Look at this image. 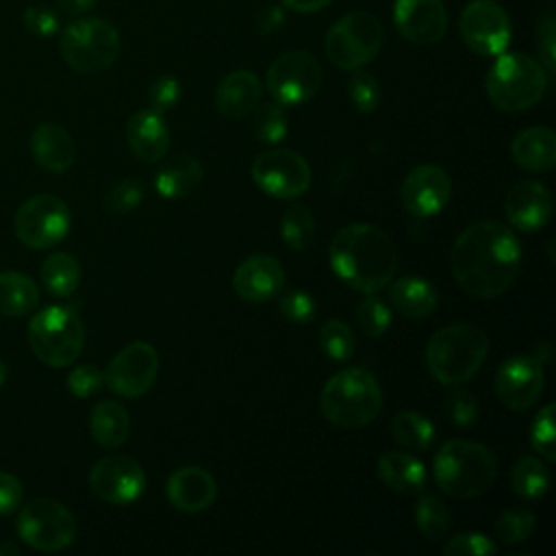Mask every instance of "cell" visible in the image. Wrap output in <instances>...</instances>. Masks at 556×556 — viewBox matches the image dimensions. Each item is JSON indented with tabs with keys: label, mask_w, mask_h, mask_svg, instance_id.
I'll return each instance as SVG.
<instances>
[{
	"label": "cell",
	"mask_w": 556,
	"mask_h": 556,
	"mask_svg": "<svg viewBox=\"0 0 556 556\" xmlns=\"http://www.w3.org/2000/svg\"><path fill=\"white\" fill-rule=\"evenodd\" d=\"M450 263L463 291L473 298H497L519 274L521 248L508 226L482 219L456 237Z\"/></svg>",
	"instance_id": "6da1fadb"
},
{
	"label": "cell",
	"mask_w": 556,
	"mask_h": 556,
	"mask_svg": "<svg viewBox=\"0 0 556 556\" xmlns=\"http://www.w3.org/2000/svg\"><path fill=\"white\" fill-rule=\"evenodd\" d=\"M328 261L332 271L352 289L378 293L395 276L397 250L382 228L358 222L334 235Z\"/></svg>",
	"instance_id": "7a4b0ae2"
},
{
	"label": "cell",
	"mask_w": 556,
	"mask_h": 556,
	"mask_svg": "<svg viewBox=\"0 0 556 556\" xmlns=\"http://www.w3.org/2000/svg\"><path fill=\"white\" fill-rule=\"evenodd\" d=\"M432 476L445 495L469 500L491 489L497 476V460L482 443L450 439L432 458Z\"/></svg>",
	"instance_id": "3957f363"
},
{
	"label": "cell",
	"mask_w": 556,
	"mask_h": 556,
	"mask_svg": "<svg viewBox=\"0 0 556 556\" xmlns=\"http://www.w3.org/2000/svg\"><path fill=\"white\" fill-rule=\"evenodd\" d=\"M489 354L486 332L467 321L437 330L426 348V365L441 384H463L476 376Z\"/></svg>",
	"instance_id": "277c9868"
},
{
	"label": "cell",
	"mask_w": 556,
	"mask_h": 556,
	"mask_svg": "<svg viewBox=\"0 0 556 556\" xmlns=\"http://www.w3.org/2000/svg\"><path fill=\"white\" fill-rule=\"evenodd\" d=\"M321 415L339 428H363L382 408V391L376 376L365 367H348L328 378L319 393Z\"/></svg>",
	"instance_id": "5b68a950"
},
{
	"label": "cell",
	"mask_w": 556,
	"mask_h": 556,
	"mask_svg": "<svg viewBox=\"0 0 556 556\" xmlns=\"http://www.w3.org/2000/svg\"><path fill=\"white\" fill-rule=\"evenodd\" d=\"M547 80L549 78L543 65L530 54L502 52L486 72L484 89L495 109L519 113L534 106L543 98Z\"/></svg>",
	"instance_id": "8992f818"
},
{
	"label": "cell",
	"mask_w": 556,
	"mask_h": 556,
	"mask_svg": "<svg viewBox=\"0 0 556 556\" xmlns=\"http://www.w3.org/2000/svg\"><path fill=\"white\" fill-rule=\"evenodd\" d=\"M28 345L48 367H67L76 363L85 345V326L80 315L65 304H52L30 317Z\"/></svg>",
	"instance_id": "52a82bcc"
},
{
	"label": "cell",
	"mask_w": 556,
	"mask_h": 556,
	"mask_svg": "<svg viewBox=\"0 0 556 556\" xmlns=\"http://www.w3.org/2000/svg\"><path fill=\"white\" fill-rule=\"evenodd\" d=\"M59 52L74 72L96 74L117 61L119 33L102 17H80L63 28Z\"/></svg>",
	"instance_id": "ba28073f"
},
{
	"label": "cell",
	"mask_w": 556,
	"mask_h": 556,
	"mask_svg": "<svg viewBox=\"0 0 556 556\" xmlns=\"http://www.w3.org/2000/svg\"><path fill=\"white\" fill-rule=\"evenodd\" d=\"M384 41L382 24L376 15L365 11H354L343 15L326 33V56L339 70H358L371 63Z\"/></svg>",
	"instance_id": "9c48e42d"
},
{
	"label": "cell",
	"mask_w": 556,
	"mask_h": 556,
	"mask_svg": "<svg viewBox=\"0 0 556 556\" xmlns=\"http://www.w3.org/2000/svg\"><path fill=\"white\" fill-rule=\"evenodd\" d=\"M15 530L17 536L37 552H61L76 539V519L61 502L37 497L22 506Z\"/></svg>",
	"instance_id": "30bf717a"
},
{
	"label": "cell",
	"mask_w": 556,
	"mask_h": 556,
	"mask_svg": "<svg viewBox=\"0 0 556 556\" xmlns=\"http://www.w3.org/2000/svg\"><path fill=\"white\" fill-rule=\"evenodd\" d=\"M72 226V213L65 200L52 193H37L20 204L13 228L17 239L35 250H46L63 241Z\"/></svg>",
	"instance_id": "8fae6325"
},
{
	"label": "cell",
	"mask_w": 556,
	"mask_h": 556,
	"mask_svg": "<svg viewBox=\"0 0 556 556\" xmlns=\"http://www.w3.org/2000/svg\"><path fill=\"white\" fill-rule=\"evenodd\" d=\"M267 89L282 106H295L311 100L321 87V65L304 50L280 54L267 70Z\"/></svg>",
	"instance_id": "7c38bea8"
},
{
	"label": "cell",
	"mask_w": 556,
	"mask_h": 556,
	"mask_svg": "<svg viewBox=\"0 0 556 556\" xmlns=\"http://www.w3.org/2000/svg\"><path fill=\"white\" fill-rule=\"evenodd\" d=\"M252 178L261 191L271 198L293 200L308 191L311 167L306 159L287 148L261 152L252 163Z\"/></svg>",
	"instance_id": "4fadbf2b"
},
{
	"label": "cell",
	"mask_w": 556,
	"mask_h": 556,
	"mask_svg": "<svg viewBox=\"0 0 556 556\" xmlns=\"http://www.w3.org/2000/svg\"><path fill=\"white\" fill-rule=\"evenodd\" d=\"M460 37L480 56H497L510 43V17L495 0H473L460 13Z\"/></svg>",
	"instance_id": "5bb4252c"
},
{
	"label": "cell",
	"mask_w": 556,
	"mask_h": 556,
	"mask_svg": "<svg viewBox=\"0 0 556 556\" xmlns=\"http://www.w3.org/2000/svg\"><path fill=\"white\" fill-rule=\"evenodd\" d=\"M159 374V354L148 341H132L122 348L104 371V384L122 397H139L150 391Z\"/></svg>",
	"instance_id": "9a60e30c"
},
{
	"label": "cell",
	"mask_w": 556,
	"mask_h": 556,
	"mask_svg": "<svg viewBox=\"0 0 556 556\" xmlns=\"http://www.w3.org/2000/svg\"><path fill=\"white\" fill-rule=\"evenodd\" d=\"M89 486L104 504L126 506L141 497L146 489V473L130 456H104L91 467Z\"/></svg>",
	"instance_id": "2e32d148"
},
{
	"label": "cell",
	"mask_w": 556,
	"mask_h": 556,
	"mask_svg": "<svg viewBox=\"0 0 556 556\" xmlns=\"http://www.w3.org/2000/svg\"><path fill=\"white\" fill-rule=\"evenodd\" d=\"M452 195V180L439 165L413 167L400 187L402 206L415 217H432L445 208Z\"/></svg>",
	"instance_id": "e0dca14e"
},
{
	"label": "cell",
	"mask_w": 556,
	"mask_h": 556,
	"mask_svg": "<svg viewBox=\"0 0 556 556\" xmlns=\"http://www.w3.org/2000/svg\"><path fill=\"white\" fill-rule=\"evenodd\" d=\"M545 374L534 356H510L495 374V393L510 410H528L543 391Z\"/></svg>",
	"instance_id": "ac0fdd59"
},
{
	"label": "cell",
	"mask_w": 556,
	"mask_h": 556,
	"mask_svg": "<svg viewBox=\"0 0 556 556\" xmlns=\"http://www.w3.org/2000/svg\"><path fill=\"white\" fill-rule=\"evenodd\" d=\"M393 22L406 41L434 46L447 30V11L441 0H395Z\"/></svg>",
	"instance_id": "d6986e66"
},
{
	"label": "cell",
	"mask_w": 556,
	"mask_h": 556,
	"mask_svg": "<svg viewBox=\"0 0 556 556\" xmlns=\"http://www.w3.org/2000/svg\"><path fill=\"white\" fill-rule=\"evenodd\" d=\"M285 287V269L269 254H252L243 258L232 274V289L245 302H267Z\"/></svg>",
	"instance_id": "ffe728a7"
},
{
	"label": "cell",
	"mask_w": 556,
	"mask_h": 556,
	"mask_svg": "<svg viewBox=\"0 0 556 556\" xmlns=\"http://www.w3.org/2000/svg\"><path fill=\"white\" fill-rule=\"evenodd\" d=\"M504 211L510 226L521 232H536L552 217V195L545 185L521 180L506 193Z\"/></svg>",
	"instance_id": "44dd1931"
},
{
	"label": "cell",
	"mask_w": 556,
	"mask_h": 556,
	"mask_svg": "<svg viewBox=\"0 0 556 556\" xmlns=\"http://www.w3.org/2000/svg\"><path fill=\"white\" fill-rule=\"evenodd\" d=\"M165 495L174 508L182 513H200L215 502L217 482L202 467H180L167 478Z\"/></svg>",
	"instance_id": "7402d4cb"
},
{
	"label": "cell",
	"mask_w": 556,
	"mask_h": 556,
	"mask_svg": "<svg viewBox=\"0 0 556 556\" xmlns=\"http://www.w3.org/2000/svg\"><path fill=\"white\" fill-rule=\"evenodd\" d=\"M126 143L139 161H161L169 150V128L163 119V113L154 109L132 113L126 124Z\"/></svg>",
	"instance_id": "603a6c76"
},
{
	"label": "cell",
	"mask_w": 556,
	"mask_h": 556,
	"mask_svg": "<svg viewBox=\"0 0 556 556\" xmlns=\"http://www.w3.org/2000/svg\"><path fill=\"white\" fill-rule=\"evenodd\" d=\"M30 154L41 169L50 174H63L74 165L76 146L63 126L43 122L30 135Z\"/></svg>",
	"instance_id": "cb8c5ba5"
},
{
	"label": "cell",
	"mask_w": 556,
	"mask_h": 556,
	"mask_svg": "<svg viewBox=\"0 0 556 556\" xmlns=\"http://www.w3.org/2000/svg\"><path fill=\"white\" fill-rule=\"evenodd\" d=\"M261 80L254 72L235 70L222 78L215 89V106L224 117L239 119L256 109L261 102Z\"/></svg>",
	"instance_id": "d4e9b609"
},
{
	"label": "cell",
	"mask_w": 556,
	"mask_h": 556,
	"mask_svg": "<svg viewBox=\"0 0 556 556\" xmlns=\"http://www.w3.org/2000/svg\"><path fill=\"white\" fill-rule=\"evenodd\" d=\"M513 161L526 172H549L556 165V135L547 126H532L515 135Z\"/></svg>",
	"instance_id": "484cf974"
},
{
	"label": "cell",
	"mask_w": 556,
	"mask_h": 556,
	"mask_svg": "<svg viewBox=\"0 0 556 556\" xmlns=\"http://www.w3.org/2000/svg\"><path fill=\"white\" fill-rule=\"evenodd\" d=\"M378 478L395 493L402 495H417L426 489L428 473L421 460L410 452L389 450L378 458Z\"/></svg>",
	"instance_id": "4316f807"
},
{
	"label": "cell",
	"mask_w": 556,
	"mask_h": 556,
	"mask_svg": "<svg viewBox=\"0 0 556 556\" xmlns=\"http://www.w3.org/2000/svg\"><path fill=\"white\" fill-rule=\"evenodd\" d=\"M389 300L400 315L421 319L437 308L439 293L428 280L419 276H402L389 287Z\"/></svg>",
	"instance_id": "83f0119b"
},
{
	"label": "cell",
	"mask_w": 556,
	"mask_h": 556,
	"mask_svg": "<svg viewBox=\"0 0 556 556\" xmlns=\"http://www.w3.org/2000/svg\"><path fill=\"white\" fill-rule=\"evenodd\" d=\"M204 167L195 156L180 154L172 161H167L154 176V187L159 195L167 200H180L191 195L198 185L202 182Z\"/></svg>",
	"instance_id": "f1b7e54d"
},
{
	"label": "cell",
	"mask_w": 556,
	"mask_h": 556,
	"mask_svg": "<svg viewBox=\"0 0 556 556\" xmlns=\"http://www.w3.org/2000/svg\"><path fill=\"white\" fill-rule=\"evenodd\" d=\"M89 430L96 443L106 450H115L126 441L130 432L128 410L115 400H102L91 408Z\"/></svg>",
	"instance_id": "f546056e"
},
{
	"label": "cell",
	"mask_w": 556,
	"mask_h": 556,
	"mask_svg": "<svg viewBox=\"0 0 556 556\" xmlns=\"http://www.w3.org/2000/svg\"><path fill=\"white\" fill-rule=\"evenodd\" d=\"M41 291L37 282L22 271H0V313L7 317H24L39 304Z\"/></svg>",
	"instance_id": "4dcf8cb0"
},
{
	"label": "cell",
	"mask_w": 556,
	"mask_h": 556,
	"mask_svg": "<svg viewBox=\"0 0 556 556\" xmlns=\"http://www.w3.org/2000/svg\"><path fill=\"white\" fill-rule=\"evenodd\" d=\"M41 282L56 298L72 295L80 285V265L70 252H54L41 265Z\"/></svg>",
	"instance_id": "1f68e13d"
},
{
	"label": "cell",
	"mask_w": 556,
	"mask_h": 556,
	"mask_svg": "<svg viewBox=\"0 0 556 556\" xmlns=\"http://www.w3.org/2000/svg\"><path fill=\"white\" fill-rule=\"evenodd\" d=\"M391 430L395 441L408 452H426L434 443L432 421L417 410H400L391 421Z\"/></svg>",
	"instance_id": "d6a6232c"
},
{
	"label": "cell",
	"mask_w": 556,
	"mask_h": 556,
	"mask_svg": "<svg viewBox=\"0 0 556 556\" xmlns=\"http://www.w3.org/2000/svg\"><path fill=\"white\" fill-rule=\"evenodd\" d=\"M513 491L523 500H539L549 486V471L539 456H521L510 471Z\"/></svg>",
	"instance_id": "836d02e7"
},
{
	"label": "cell",
	"mask_w": 556,
	"mask_h": 556,
	"mask_svg": "<svg viewBox=\"0 0 556 556\" xmlns=\"http://www.w3.org/2000/svg\"><path fill=\"white\" fill-rule=\"evenodd\" d=\"M280 235L287 248L304 250L315 237V217L304 204H291L285 208L280 219Z\"/></svg>",
	"instance_id": "e575fe53"
},
{
	"label": "cell",
	"mask_w": 556,
	"mask_h": 556,
	"mask_svg": "<svg viewBox=\"0 0 556 556\" xmlns=\"http://www.w3.org/2000/svg\"><path fill=\"white\" fill-rule=\"evenodd\" d=\"M415 523L428 541H439L450 530V510L443 500L421 495L415 504Z\"/></svg>",
	"instance_id": "d590c367"
},
{
	"label": "cell",
	"mask_w": 556,
	"mask_h": 556,
	"mask_svg": "<svg viewBox=\"0 0 556 556\" xmlns=\"http://www.w3.org/2000/svg\"><path fill=\"white\" fill-rule=\"evenodd\" d=\"M356 321L367 337H382L391 326V308L376 293H365L356 308Z\"/></svg>",
	"instance_id": "8d00e7d4"
},
{
	"label": "cell",
	"mask_w": 556,
	"mask_h": 556,
	"mask_svg": "<svg viewBox=\"0 0 556 556\" xmlns=\"http://www.w3.org/2000/svg\"><path fill=\"white\" fill-rule=\"evenodd\" d=\"M354 334L352 330L339 321V319H330L321 326L319 330V348L321 352L332 358V361H348L354 354Z\"/></svg>",
	"instance_id": "74e56055"
},
{
	"label": "cell",
	"mask_w": 556,
	"mask_h": 556,
	"mask_svg": "<svg viewBox=\"0 0 556 556\" xmlns=\"http://www.w3.org/2000/svg\"><path fill=\"white\" fill-rule=\"evenodd\" d=\"M254 132L258 137V141L263 143H278L287 137V115L282 111L280 104L267 102V104H256L254 109Z\"/></svg>",
	"instance_id": "f35d334b"
},
{
	"label": "cell",
	"mask_w": 556,
	"mask_h": 556,
	"mask_svg": "<svg viewBox=\"0 0 556 556\" xmlns=\"http://www.w3.org/2000/svg\"><path fill=\"white\" fill-rule=\"evenodd\" d=\"M348 96L356 111L371 113L380 104V85L378 80L365 72V70H352V76L348 78Z\"/></svg>",
	"instance_id": "ab89813d"
},
{
	"label": "cell",
	"mask_w": 556,
	"mask_h": 556,
	"mask_svg": "<svg viewBox=\"0 0 556 556\" xmlns=\"http://www.w3.org/2000/svg\"><path fill=\"white\" fill-rule=\"evenodd\" d=\"M146 198V182L141 178H124L104 193V208L111 213H128Z\"/></svg>",
	"instance_id": "60d3db41"
},
{
	"label": "cell",
	"mask_w": 556,
	"mask_h": 556,
	"mask_svg": "<svg viewBox=\"0 0 556 556\" xmlns=\"http://www.w3.org/2000/svg\"><path fill=\"white\" fill-rule=\"evenodd\" d=\"M534 513L532 510H504L495 521L497 539L506 545L526 541L534 530Z\"/></svg>",
	"instance_id": "b9f144b4"
},
{
	"label": "cell",
	"mask_w": 556,
	"mask_h": 556,
	"mask_svg": "<svg viewBox=\"0 0 556 556\" xmlns=\"http://www.w3.org/2000/svg\"><path fill=\"white\" fill-rule=\"evenodd\" d=\"M554 417H556V406L549 402L536 413V417L532 421V430H530V443H532L534 452H539V456H543L547 460H556Z\"/></svg>",
	"instance_id": "7bdbcfd3"
},
{
	"label": "cell",
	"mask_w": 556,
	"mask_h": 556,
	"mask_svg": "<svg viewBox=\"0 0 556 556\" xmlns=\"http://www.w3.org/2000/svg\"><path fill=\"white\" fill-rule=\"evenodd\" d=\"M536 41H539V56L541 65L547 74V78H554L556 74V17L547 9L539 22H536Z\"/></svg>",
	"instance_id": "ee69618b"
},
{
	"label": "cell",
	"mask_w": 556,
	"mask_h": 556,
	"mask_svg": "<svg viewBox=\"0 0 556 556\" xmlns=\"http://www.w3.org/2000/svg\"><path fill=\"white\" fill-rule=\"evenodd\" d=\"M445 556H493L497 545L480 532H460L443 547Z\"/></svg>",
	"instance_id": "f6af8a7d"
},
{
	"label": "cell",
	"mask_w": 556,
	"mask_h": 556,
	"mask_svg": "<svg viewBox=\"0 0 556 556\" xmlns=\"http://www.w3.org/2000/svg\"><path fill=\"white\" fill-rule=\"evenodd\" d=\"M445 415L458 428L471 426L476 421V417H478V400H476V395L471 391H467V389H454L445 397Z\"/></svg>",
	"instance_id": "bcb514c9"
},
{
	"label": "cell",
	"mask_w": 556,
	"mask_h": 556,
	"mask_svg": "<svg viewBox=\"0 0 556 556\" xmlns=\"http://www.w3.org/2000/svg\"><path fill=\"white\" fill-rule=\"evenodd\" d=\"M22 24L35 37H52L59 33V13L48 4H28L22 11Z\"/></svg>",
	"instance_id": "7dc6e473"
},
{
	"label": "cell",
	"mask_w": 556,
	"mask_h": 556,
	"mask_svg": "<svg viewBox=\"0 0 556 556\" xmlns=\"http://www.w3.org/2000/svg\"><path fill=\"white\" fill-rule=\"evenodd\" d=\"M278 308L280 313L293 321V324H308L315 319V311H317V304L315 300L306 293V291H300V289H291L287 291L280 302H278Z\"/></svg>",
	"instance_id": "c3c4849f"
},
{
	"label": "cell",
	"mask_w": 556,
	"mask_h": 556,
	"mask_svg": "<svg viewBox=\"0 0 556 556\" xmlns=\"http://www.w3.org/2000/svg\"><path fill=\"white\" fill-rule=\"evenodd\" d=\"M104 387V371L96 365H76L67 374V389L76 397H91Z\"/></svg>",
	"instance_id": "681fc988"
},
{
	"label": "cell",
	"mask_w": 556,
	"mask_h": 556,
	"mask_svg": "<svg viewBox=\"0 0 556 556\" xmlns=\"http://www.w3.org/2000/svg\"><path fill=\"white\" fill-rule=\"evenodd\" d=\"M178 98H180V85L172 76H161L150 85L148 102H150V109L159 113L169 111L178 102Z\"/></svg>",
	"instance_id": "f907efd6"
},
{
	"label": "cell",
	"mask_w": 556,
	"mask_h": 556,
	"mask_svg": "<svg viewBox=\"0 0 556 556\" xmlns=\"http://www.w3.org/2000/svg\"><path fill=\"white\" fill-rule=\"evenodd\" d=\"M24 502V486L17 476L0 471V517L13 515Z\"/></svg>",
	"instance_id": "816d5d0a"
},
{
	"label": "cell",
	"mask_w": 556,
	"mask_h": 556,
	"mask_svg": "<svg viewBox=\"0 0 556 556\" xmlns=\"http://www.w3.org/2000/svg\"><path fill=\"white\" fill-rule=\"evenodd\" d=\"M285 24V13L278 7H265L261 9V13L256 15V28L261 33H271L278 30Z\"/></svg>",
	"instance_id": "f5cc1de1"
},
{
	"label": "cell",
	"mask_w": 556,
	"mask_h": 556,
	"mask_svg": "<svg viewBox=\"0 0 556 556\" xmlns=\"http://www.w3.org/2000/svg\"><path fill=\"white\" fill-rule=\"evenodd\" d=\"M93 4H96V0H56V9L70 17H78V15L87 13Z\"/></svg>",
	"instance_id": "db71d44e"
},
{
	"label": "cell",
	"mask_w": 556,
	"mask_h": 556,
	"mask_svg": "<svg viewBox=\"0 0 556 556\" xmlns=\"http://www.w3.org/2000/svg\"><path fill=\"white\" fill-rule=\"evenodd\" d=\"M285 7L298 11V13H315L328 7L332 0H282Z\"/></svg>",
	"instance_id": "11a10c76"
},
{
	"label": "cell",
	"mask_w": 556,
	"mask_h": 556,
	"mask_svg": "<svg viewBox=\"0 0 556 556\" xmlns=\"http://www.w3.org/2000/svg\"><path fill=\"white\" fill-rule=\"evenodd\" d=\"M7 376H9V367H7V363L0 358V387L7 382Z\"/></svg>",
	"instance_id": "9f6ffc18"
},
{
	"label": "cell",
	"mask_w": 556,
	"mask_h": 556,
	"mask_svg": "<svg viewBox=\"0 0 556 556\" xmlns=\"http://www.w3.org/2000/svg\"><path fill=\"white\" fill-rule=\"evenodd\" d=\"M20 549L15 547V545H11V543H2L0 545V554H17Z\"/></svg>",
	"instance_id": "6f0895ef"
}]
</instances>
